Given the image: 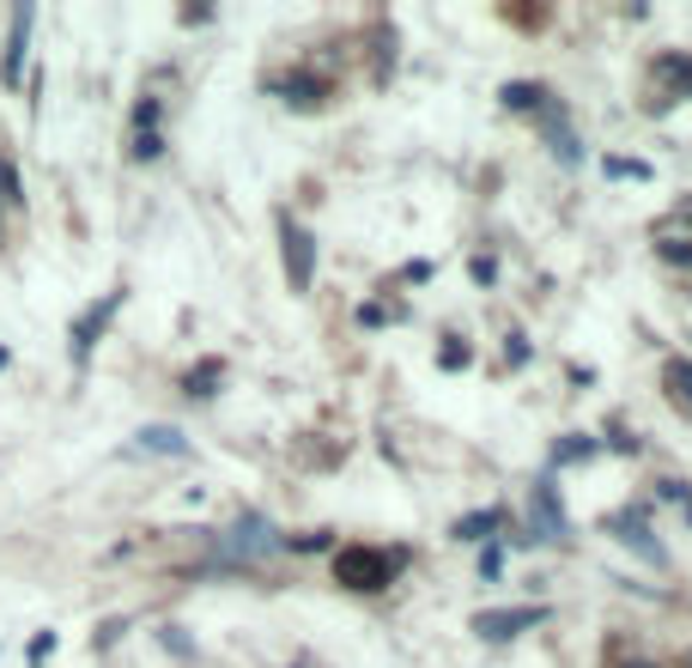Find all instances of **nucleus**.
Segmentation results:
<instances>
[{"label": "nucleus", "mask_w": 692, "mask_h": 668, "mask_svg": "<svg viewBox=\"0 0 692 668\" xmlns=\"http://www.w3.org/2000/svg\"><path fill=\"white\" fill-rule=\"evenodd\" d=\"M395 565H401V553H371V547L334 553V577L347 584V590H383V584L395 577Z\"/></svg>", "instance_id": "obj_1"}, {"label": "nucleus", "mask_w": 692, "mask_h": 668, "mask_svg": "<svg viewBox=\"0 0 692 668\" xmlns=\"http://www.w3.org/2000/svg\"><path fill=\"white\" fill-rule=\"evenodd\" d=\"M280 244H286V280L292 292H310V274H316V237L304 231L292 213H280Z\"/></svg>", "instance_id": "obj_2"}, {"label": "nucleus", "mask_w": 692, "mask_h": 668, "mask_svg": "<svg viewBox=\"0 0 692 668\" xmlns=\"http://www.w3.org/2000/svg\"><path fill=\"white\" fill-rule=\"evenodd\" d=\"M547 620V608H486V614H474V632L480 638H517L523 626H541Z\"/></svg>", "instance_id": "obj_3"}, {"label": "nucleus", "mask_w": 692, "mask_h": 668, "mask_svg": "<svg viewBox=\"0 0 692 668\" xmlns=\"http://www.w3.org/2000/svg\"><path fill=\"white\" fill-rule=\"evenodd\" d=\"M274 547H280V535L262 523V517H243L231 535H219V553H225V559H249V553H274Z\"/></svg>", "instance_id": "obj_4"}, {"label": "nucleus", "mask_w": 692, "mask_h": 668, "mask_svg": "<svg viewBox=\"0 0 692 668\" xmlns=\"http://www.w3.org/2000/svg\"><path fill=\"white\" fill-rule=\"evenodd\" d=\"M601 529H608V535H620V541H626V547H638L644 559H656V565H662V541L650 535V523H644V511H620V517H608V523H601Z\"/></svg>", "instance_id": "obj_5"}, {"label": "nucleus", "mask_w": 692, "mask_h": 668, "mask_svg": "<svg viewBox=\"0 0 692 668\" xmlns=\"http://www.w3.org/2000/svg\"><path fill=\"white\" fill-rule=\"evenodd\" d=\"M31 7H19L13 13V37H7V55H0V79L7 86H19V73H25V49H31Z\"/></svg>", "instance_id": "obj_6"}, {"label": "nucleus", "mask_w": 692, "mask_h": 668, "mask_svg": "<svg viewBox=\"0 0 692 668\" xmlns=\"http://www.w3.org/2000/svg\"><path fill=\"white\" fill-rule=\"evenodd\" d=\"M116 304H122V292H110V298H104V304H98V310H86V316H79V328H73V353H79V359L92 353V341H98V328H104V322H110V316H116Z\"/></svg>", "instance_id": "obj_7"}, {"label": "nucleus", "mask_w": 692, "mask_h": 668, "mask_svg": "<svg viewBox=\"0 0 692 668\" xmlns=\"http://www.w3.org/2000/svg\"><path fill=\"white\" fill-rule=\"evenodd\" d=\"M559 535H565L559 498H553V486H535V541H559Z\"/></svg>", "instance_id": "obj_8"}, {"label": "nucleus", "mask_w": 692, "mask_h": 668, "mask_svg": "<svg viewBox=\"0 0 692 668\" xmlns=\"http://www.w3.org/2000/svg\"><path fill=\"white\" fill-rule=\"evenodd\" d=\"M134 450H152V456H189V438L177 432V426H146V432L134 438Z\"/></svg>", "instance_id": "obj_9"}, {"label": "nucleus", "mask_w": 692, "mask_h": 668, "mask_svg": "<svg viewBox=\"0 0 692 668\" xmlns=\"http://www.w3.org/2000/svg\"><path fill=\"white\" fill-rule=\"evenodd\" d=\"M280 92H286V98H292V104H298V110L322 104V86H316L310 73H286V79H280Z\"/></svg>", "instance_id": "obj_10"}, {"label": "nucleus", "mask_w": 692, "mask_h": 668, "mask_svg": "<svg viewBox=\"0 0 692 668\" xmlns=\"http://www.w3.org/2000/svg\"><path fill=\"white\" fill-rule=\"evenodd\" d=\"M498 98H504V110H541V98H547V92H541L535 79H510Z\"/></svg>", "instance_id": "obj_11"}, {"label": "nucleus", "mask_w": 692, "mask_h": 668, "mask_svg": "<svg viewBox=\"0 0 692 668\" xmlns=\"http://www.w3.org/2000/svg\"><path fill=\"white\" fill-rule=\"evenodd\" d=\"M498 523H504L498 511H474V517H462V523H456V541H486Z\"/></svg>", "instance_id": "obj_12"}, {"label": "nucleus", "mask_w": 692, "mask_h": 668, "mask_svg": "<svg viewBox=\"0 0 692 668\" xmlns=\"http://www.w3.org/2000/svg\"><path fill=\"white\" fill-rule=\"evenodd\" d=\"M662 377H668V389H674L680 401H692V359H668Z\"/></svg>", "instance_id": "obj_13"}, {"label": "nucleus", "mask_w": 692, "mask_h": 668, "mask_svg": "<svg viewBox=\"0 0 692 668\" xmlns=\"http://www.w3.org/2000/svg\"><path fill=\"white\" fill-rule=\"evenodd\" d=\"M656 67H662V79H674L680 92L692 98V55H662V61H656Z\"/></svg>", "instance_id": "obj_14"}, {"label": "nucleus", "mask_w": 692, "mask_h": 668, "mask_svg": "<svg viewBox=\"0 0 692 668\" xmlns=\"http://www.w3.org/2000/svg\"><path fill=\"white\" fill-rule=\"evenodd\" d=\"M213 383H219V359H207V365H195V371H189V377H183V389H189V395H213Z\"/></svg>", "instance_id": "obj_15"}, {"label": "nucleus", "mask_w": 692, "mask_h": 668, "mask_svg": "<svg viewBox=\"0 0 692 668\" xmlns=\"http://www.w3.org/2000/svg\"><path fill=\"white\" fill-rule=\"evenodd\" d=\"M553 152H559L565 165H577V134H571V122L565 116H553Z\"/></svg>", "instance_id": "obj_16"}, {"label": "nucleus", "mask_w": 692, "mask_h": 668, "mask_svg": "<svg viewBox=\"0 0 692 668\" xmlns=\"http://www.w3.org/2000/svg\"><path fill=\"white\" fill-rule=\"evenodd\" d=\"M656 256H662V262H674V268H692V244H687V237H668V244H656Z\"/></svg>", "instance_id": "obj_17"}, {"label": "nucleus", "mask_w": 692, "mask_h": 668, "mask_svg": "<svg viewBox=\"0 0 692 668\" xmlns=\"http://www.w3.org/2000/svg\"><path fill=\"white\" fill-rule=\"evenodd\" d=\"M589 450H595L589 438H571V444H559V450H553V462H583Z\"/></svg>", "instance_id": "obj_18"}, {"label": "nucleus", "mask_w": 692, "mask_h": 668, "mask_svg": "<svg viewBox=\"0 0 692 668\" xmlns=\"http://www.w3.org/2000/svg\"><path fill=\"white\" fill-rule=\"evenodd\" d=\"M608 171L614 177H644V165H632V158H608Z\"/></svg>", "instance_id": "obj_19"}, {"label": "nucleus", "mask_w": 692, "mask_h": 668, "mask_svg": "<svg viewBox=\"0 0 692 668\" xmlns=\"http://www.w3.org/2000/svg\"><path fill=\"white\" fill-rule=\"evenodd\" d=\"M626 668H644V663H626Z\"/></svg>", "instance_id": "obj_20"}]
</instances>
